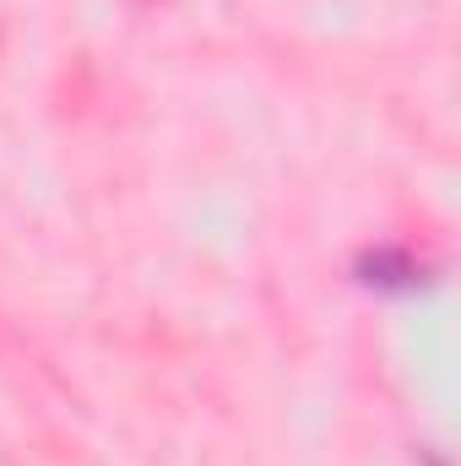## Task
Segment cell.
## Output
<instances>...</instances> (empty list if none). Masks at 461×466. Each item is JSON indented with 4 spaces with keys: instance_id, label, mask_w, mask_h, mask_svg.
<instances>
[{
    "instance_id": "cell-1",
    "label": "cell",
    "mask_w": 461,
    "mask_h": 466,
    "mask_svg": "<svg viewBox=\"0 0 461 466\" xmlns=\"http://www.w3.org/2000/svg\"><path fill=\"white\" fill-rule=\"evenodd\" d=\"M353 271H358V282H364V288H380V293H407V288H418V282H424V266H418L407 249H391V244L364 249Z\"/></svg>"
}]
</instances>
